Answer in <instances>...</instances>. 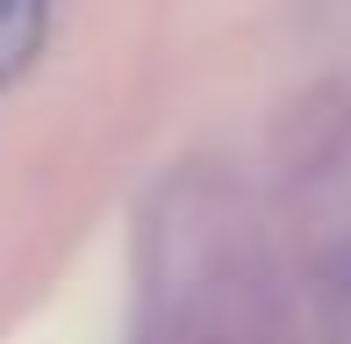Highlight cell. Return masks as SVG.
I'll use <instances>...</instances> for the list:
<instances>
[{
  "instance_id": "cell-1",
  "label": "cell",
  "mask_w": 351,
  "mask_h": 344,
  "mask_svg": "<svg viewBox=\"0 0 351 344\" xmlns=\"http://www.w3.org/2000/svg\"><path fill=\"white\" fill-rule=\"evenodd\" d=\"M51 0H0V79H22L29 58L43 51Z\"/></svg>"
},
{
  "instance_id": "cell-2",
  "label": "cell",
  "mask_w": 351,
  "mask_h": 344,
  "mask_svg": "<svg viewBox=\"0 0 351 344\" xmlns=\"http://www.w3.org/2000/svg\"><path fill=\"white\" fill-rule=\"evenodd\" d=\"M344 287H351V251H344Z\"/></svg>"
}]
</instances>
